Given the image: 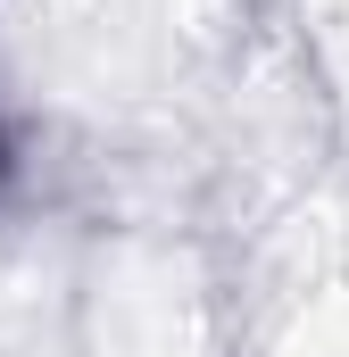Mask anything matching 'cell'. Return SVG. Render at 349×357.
<instances>
[{
	"label": "cell",
	"instance_id": "1",
	"mask_svg": "<svg viewBox=\"0 0 349 357\" xmlns=\"http://www.w3.org/2000/svg\"><path fill=\"white\" fill-rule=\"evenodd\" d=\"M0 167H8V150H0Z\"/></svg>",
	"mask_w": 349,
	"mask_h": 357
}]
</instances>
